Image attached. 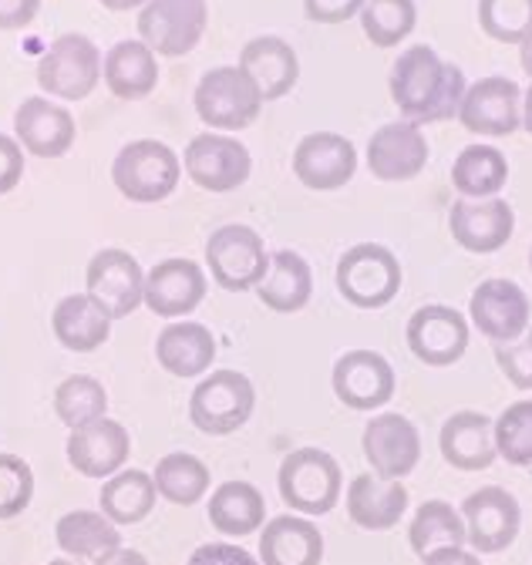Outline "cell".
<instances>
[{"label":"cell","mask_w":532,"mask_h":565,"mask_svg":"<svg viewBox=\"0 0 532 565\" xmlns=\"http://www.w3.org/2000/svg\"><path fill=\"white\" fill-rule=\"evenodd\" d=\"M182 179V159L159 138H136L118 149L111 162V182L128 202H162Z\"/></svg>","instance_id":"277c9868"},{"label":"cell","mask_w":532,"mask_h":565,"mask_svg":"<svg viewBox=\"0 0 532 565\" xmlns=\"http://www.w3.org/2000/svg\"><path fill=\"white\" fill-rule=\"evenodd\" d=\"M408 542L412 552L418 558H425L428 552L441 548V545H465V522L461 512H455L451 502L445 499H428L418 505V512L412 515L408 525Z\"/></svg>","instance_id":"74e56055"},{"label":"cell","mask_w":532,"mask_h":565,"mask_svg":"<svg viewBox=\"0 0 532 565\" xmlns=\"http://www.w3.org/2000/svg\"><path fill=\"white\" fill-rule=\"evenodd\" d=\"M14 135L21 149L34 159H64L78 138V125L72 111L54 98L31 95L14 111Z\"/></svg>","instance_id":"ac0fdd59"},{"label":"cell","mask_w":532,"mask_h":565,"mask_svg":"<svg viewBox=\"0 0 532 565\" xmlns=\"http://www.w3.org/2000/svg\"><path fill=\"white\" fill-rule=\"evenodd\" d=\"M195 115L213 131H243L263 111V95L240 64H220L195 85Z\"/></svg>","instance_id":"5b68a950"},{"label":"cell","mask_w":532,"mask_h":565,"mask_svg":"<svg viewBox=\"0 0 532 565\" xmlns=\"http://www.w3.org/2000/svg\"><path fill=\"white\" fill-rule=\"evenodd\" d=\"M47 565H82V562H75V558H68V555H64V558H51Z\"/></svg>","instance_id":"db71d44e"},{"label":"cell","mask_w":532,"mask_h":565,"mask_svg":"<svg viewBox=\"0 0 532 565\" xmlns=\"http://www.w3.org/2000/svg\"><path fill=\"white\" fill-rule=\"evenodd\" d=\"M159 502V491L149 471L139 468H121L118 475L105 478L102 494H98V505L102 515L115 525H139L152 515Z\"/></svg>","instance_id":"836d02e7"},{"label":"cell","mask_w":532,"mask_h":565,"mask_svg":"<svg viewBox=\"0 0 532 565\" xmlns=\"http://www.w3.org/2000/svg\"><path fill=\"white\" fill-rule=\"evenodd\" d=\"M206 269L185 256H169L146 273V307L166 320L189 317L206 300Z\"/></svg>","instance_id":"7402d4cb"},{"label":"cell","mask_w":532,"mask_h":565,"mask_svg":"<svg viewBox=\"0 0 532 565\" xmlns=\"http://www.w3.org/2000/svg\"><path fill=\"white\" fill-rule=\"evenodd\" d=\"M438 448L455 471H486L499 458L496 420L482 411H455L441 424Z\"/></svg>","instance_id":"cb8c5ba5"},{"label":"cell","mask_w":532,"mask_h":565,"mask_svg":"<svg viewBox=\"0 0 532 565\" xmlns=\"http://www.w3.org/2000/svg\"><path fill=\"white\" fill-rule=\"evenodd\" d=\"M387 88H391V102L408 121L435 125V121L458 118L469 82H465V71L458 64L441 61L435 47L412 44L394 61Z\"/></svg>","instance_id":"6da1fadb"},{"label":"cell","mask_w":532,"mask_h":565,"mask_svg":"<svg viewBox=\"0 0 532 565\" xmlns=\"http://www.w3.org/2000/svg\"><path fill=\"white\" fill-rule=\"evenodd\" d=\"M280 499L307 519L334 512L344 499V471L338 458L323 448H294L280 461Z\"/></svg>","instance_id":"7a4b0ae2"},{"label":"cell","mask_w":532,"mask_h":565,"mask_svg":"<svg viewBox=\"0 0 532 565\" xmlns=\"http://www.w3.org/2000/svg\"><path fill=\"white\" fill-rule=\"evenodd\" d=\"M519 61H522V71L532 78V34L519 44Z\"/></svg>","instance_id":"f5cc1de1"},{"label":"cell","mask_w":532,"mask_h":565,"mask_svg":"<svg viewBox=\"0 0 532 565\" xmlns=\"http://www.w3.org/2000/svg\"><path fill=\"white\" fill-rule=\"evenodd\" d=\"M323 535L307 515H277L259 532V565H320Z\"/></svg>","instance_id":"83f0119b"},{"label":"cell","mask_w":532,"mask_h":565,"mask_svg":"<svg viewBox=\"0 0 532 565\" xmlns=\"http://www.w3.org/2000/svg\"><path fill=\"white\" fill-rule=\"evenodd\" d=\"M338 401L351 411H377L394 397V367L377 350H348L330 374Z\"/></svg>","instance_id":"e0dca14e"},{"label":"cell","mask_w":532,"mask_h":565,"mask_svg":"<svg viewBox=\"0 0 532 565\" xmlns=\"http://www.w3.org/2000/svg\"><path fill=\"white\" fill-rule=\"evenodd\" d=\"M102 51L85 34H61L38 61V85L61 102H85L102 82Z\"/></svg>","instance_id":"8992f818"},{"label":"cell","mask_w":532,"mask_h":565,"mask_svg":"<svg viewBox=\"0 0 532 565\" xmlns=\"http://www.w3.org/2000/svg\"><path fill=\"white\" fill-rule=\"evenodd\" d=\"M492 347L502 377L519 391H532V330H525L512 343H492Z\"/></svg>","instance_id":"7bdbcfd3"},{"label":"cell","mask_w":532,"mask_h":565,"mask_svg":"<svg viewBox=\"0 0 532 565\" xmlns=\"http://www.w3.org/2000/svg\"><path fill=\"white\" fill-rule=\"evenodd\" d=\"M98 4L111 14H125V11H136V8H146L149 0H98Z\"/></svg>","instance_id":"f907efd6"},{"label":"cell","mask_w":532,"mask_h":565,"mask_svg":"<svg viewBox=\"0 0 532 565\" xmlns=\"http://www.w3.org/2000/svg\"><path fill=\"white\" fill-rule=\"evenodd\" d=\"M98 565H149V558L139 548H115L105 562Z\"/></svg>","instance_id":"681fc988"},{"label":"cell","mask_w":532,"mask_h":565,"mask_svg":"<svg viewBox=\"0 0 532 565\" xmlns=\"http://www.w3.org/2000/svg\"><path fill=\"white\" fill-rule=\"evenodd\" d=\"M240 67L253 78L263 102H280L300 82V57L294 44L277 34L246 41V47L240 51Z\"/></svg>","instance_id":"d4e9b609"},{"label":"cell","mask_w":532,"mask_h":565,"mask_svg":"<svg viewBox=\"0 0 532 565\" xmlns=\"http://www.w3.org/2000/svg\"><path fill=\"white\" fill-rule=\"evenodd\" d=\"M496 451L515 468H532V397L509 404L496 417Z\"/></svg>","instance_id":"ab89813d"},{"label":"cell","mask_w":532,"mask_h":565,"mask_svg":"<svg viewBox=\"0 0 532 565\" xmlns=\"http://www.w3.org/2000/svg\"><path fill=\"white\" fill-rule=\"evenodd\" d=\"M41 0H0V31H21L34 24Z\"/></svg>","instance_id":"7dc6e473"},{"label":"cell","mask_w":532,"mask_h":565,"mask_svg":"<svg viewBox=\"0 0 532 565\" xmlns=\"http://www.w3.org/2000/svg\"><path fill=\"white\" fill-rule=\"evenodd\" d=\"M522 128L532 135V85L522 92Z\"/></svg>","instance_id":"816d5d0a"},{"label":"cell","mask_w":532,"mask_h":565,"mask_svg":"<svg viewBox=\"0 0 532 565\" xmlns=\"http://www.w3.org/2000/svg\"><path fill=\"white\" fill-rule=\"evenodd\" d=\"M51 330L64 350L75 353H92L98 350L108 333H111V317L88 297V294H72L64 297L54 313H51Z\"/></svg>","instance_id":"1f68e13d"},{"label":"cell","mask_w":532,"mask_h":565,"mask_svg":"<svg viewBox=\"0 0 532 565\" xmlns=\"http://www.w3.org/2000/svg\"><path fill=\"white\" fill-rule=\"evenodd\" d=\"M54 539H57V548L75 558V562H88V565H98L105 562L115 548H121V532L115 522H108L102 512H68L57 519V529H54Z\"/></svg>","instance_id":"4dcf8cb0"},{"label":"cell","mask_w":532,"mask_h":565,"mask_svg":"<svg viewBox=\"0 0 532 565\" xmlns=\"http://www.w3.org/2000/svg\"><path fill=\"white\" fill-rule=\"evenodd\" d=\"M24 179V149L11 135H0V195H8Z\"/></svg>","instance_id":"bcb514c9"},{"label":"cell","mask_w":532,"mask_h":565,"mask_svg":"<svg viewBox=\"0 0 532 565\" xmlns=\"http://www.w3.org/2000/svg\"><path fill=\"white\" fill-rule=\"evenodd\" d=\"M408 488L402 481L377 478L374 471H361L348 484V515L364 532H387L408 512Z\"/></svg>","instance_id":"484cf974"},{"label":"cell","mask_w":532,"mask_h":565,"mask_svg":"<svg viewBox=\"0 0 532 565\" xmlns=\"http://www.w3.org/2000/svg\"><path fill=\"white\" fill-rule=\"evenodd\" d=\"M206 269L220 290L246 294L256 290L270 269V253H266V243L256 230L223 226L206 239Z\"/></svg>","instance_id":"ba28073f"},{"label":"cell","mask_w":532,"mask_h":565,"mask_svg":"<svg viewBox=\"0 0 532 565\" xmlns=\"http://www.w3.org/2000/svg\"><path fill=\"white\" fill-rule=\"evenodd\" d=\"M156 361L172 377H199L216 361V337L203 323H169L156 340Z\"/></svg>","instance_id":"f1b7e54d"},{"label":"cell","mask_w":532,"mask_h":565,"mask_svg":"<svg viewBox=\"0 0 532 565\" xmlns=\"http://www.w3.org/2000/svg\"><path fill=\"white\" fill-rule=\"evenodd\" d=\"M361 448L371 471L387 481H405L422 461V435L415 428V420L394 411L374 414L364 424Z\"/></svg>","instance_id":"4fadbf2b"},{"label":"cell","mask_w":532,"mask_h":565,"mask_svg":"<svg viewBox=\"0 0 532 565\" xmlns=\"http://www.w3.org/2000/svg\"><path fill=\"white\" fill-rule=\"evenodd\" d=\"M458 121L465 131L486 135V138H506L522 128V88L512 78L492 75L479 78L465 88Z\"/></svg>","instance_id":"5bb4252c"},{"label":"cell","mask_w":532,"mask_h":565,"mask_svg":"<svg viewBox=\"0 0 532 565\" xmlns=\"http://www.w3.org/2000/svg\"><path fill=\"white\" fill-rule=\"evenodd\" d=\"M206 515L216 532L230 539H246L266 525V499L249 481H223L206 505Z\"/></svg>","instance_id":"d6a6232c"},{"label":"cell","mask_w":532,"mask_h":565,"mask_svg":"<svg viewBox=\"0 0 532 565\" xmlns=\"http://www.w3.org/2000/svg\"><path fill=\"white\" fill-rule=\"evenodd\" d=\"M68 465L85 475V478H111L125 468L128 455H131V438H128V428L121 420H111V417H102L88 428H78L72 431L68 438Z\"/></svg>","instance_id":"603a6c76"},{"label":"cell","mask_w":532,"mask_h":565,"mask_svg":"<svg viewBox=\"0 0 532 565\" xmlns=\"http://www.w3.org/2000/svg\"><path fill=\"white\" fill-rule=\"evenodd\" d=\"M408 347L412 353L428 364V367H451L465 358V350H469V320H465L455 307H445V303H428V307H418L408 320Z\"/></svg>","instance_id":"9a60e30c"},{"label":"cell","mask_w":532,"mask_h":565,"mask_svg":"<svg viewBox=\"0 0 532 565\" xmlns=\"http://www.w3.org/2000/svg\"><path fill=\"white\" fill-rule=\"evenodd\" d=\"M451 239L476 256L499 253L515 233V212L506 199H461L448 212Z\"/></svg>","instance_id":"ffe728a7"},{"label":"cell","mask_w":532,"mask_h":565,"mask_svg":"<svg viewBox=\"0 0 532 565\" xmlns=\"http://www.w3.org/2000/svg\"><path fill=\"white\" fill-rule=\"evenodd\" d=\"M428 166V138L415 121H387L368 141V169L381 182H412Z\"/></svg>","instance_id":"44dd1931"},{"label":"cell","mask_w":532,"mask_h":565,"mask_svg":"<svg viewBox=\"0 0 532 565\" xmlns=\"http://www.w3.org/2000/svg\"><path fill=\"white\" fill-rule=\"evenodd\" d=\"M152 481H156V491L159 499H166L169 505H182V509H192L195 502H203L210 494V468L199 461L195 455L189 451H172L166 455L156 471H152Z\"/></svg>","instance_id":"d590c367"},{"label":"cell","mask_w":532,"mask_h":565,"mask_svg":"<svg viewBox=\"0 0 532 565\" xmlns=\"http://www.w3.org/2000/svg\"><path fill=\"white\" fill-rule=\"evenodd\" d=\"M338 294L354 310H384L402 294L405 269L387 246L381 243H358L338 259Z\"/></svg>","instance_id":"3957f363"},{"label":"cell","mask_w":532,"mask_h":565,"mask_svg":"<svg viewBox=\"0 0 532 565\" xmlns=\"http://www.w3.org/2000/svg\"><path fill=\"white\" fill-rule=\"evenodd\" d=\"M529 273H532V246H529Z\"/></svg>","instance_id":"11a10c76"},{"label":"cell","mask_w":532,"mask_h":565,"mask_svg":"<svg viewBox=\"0 0 532 565\" xmlns=\"http://www.w3.org/2000/svg\"><path fill=\"white\" fill-rule=\"evenodd\" d=\"M509 182V159L492 146H469L451 162V185L461 199H496Z\"/></svg>","instance_id":"e575fe53"},{"label":"cell","mask_w":532,"mask_h":565,"mask_svg":"<svg viewBox=\"0 0 532 565\" xmlns=\"http://www.w3.org/2000/svg\"><path fill=\"white\" fill-rule=\"evenodd\" d=\"M294 175L313 192L344 189L358 175V149L338 131H310L294 149Z\"/></svg>","instance_id":"2e32d148"},{"label":"cell","mask_w":532,"mask_h":565,"mask_svg":"<svg viewBox=\"0 0 532 565\" xmlns=\"http://www.w3.org/2000/svg\"><path fill=\"white\" fill-rule=\"evenodd\" d=\"M458 512L465 522V542L472 545V552L496 555V552H506L519 539L522 509L515 502V494L499 484H486L472 491Z\"/></svg>","instance_id":"7c38bea8"},{"label":"cell","mask_w":532,"mask_h":565,"mask_svg":"<svg viewBox=\"0 0 532 565\" xmlns=\"http://www.w3.org/2000/svg\"><path fill=\"white\" fill-rule=\"evenodd\" d=\"M54 414L68 431L88 428V424L108 417V391L102 381L88 374H75L68 381H61L54 391Z\"/></svg>","instance_id":"8d00e7d4"},{"label":"cell","mask_w":532,"mask_h":565,"mask_svg":"<svg viewBox=\"0 0 532 565\" xmlns=\"http://www.w3.org/2000/svg\"><path fill=\"white\" fill-rule=\"evenodd\" d=\"M206 24V0H149L139 14V41H146L159 57H182L203 41Z\"/></svg>","instance_id":"8fae6325"},{"label":"cell","mask_w":532,"mask_h":565,"mask_svg":"<svg viewBox=\"0 0 532 565\" xmlns=\"http://www.w3.org/2000/svg\"><path fill=\"white\" fill-rule=\"evenodd\" d=\"M85 287L111 320H125L146 303V273L136 256L118 246H105L92 256Z\"/></svg>","instance_id":"9c48e42d"},{"label":"cell","mask_w":532,"mask_h":565,"mask_svg":"<svg viewBox=\"0 0 532 565\" xmlns=\"http://www.w3.org/2000/svg\"><path fill=\"white\" fill-rule=\"evenodd\" d=\"M364 0H304V14L313 24H344L358 18Z\"/></svg>","instance_id":"f6af8a7d"},{"label":"cell","mask_w":532,"mask_h":565,"mask_svg":"<svg viewBox=\"0 0 532 565\" xmlns=\"http://www.w3.org/2000/svg\"><path fill=\"white\" fill-rule=\"evenodd\" d=\"M479 28L499 44H522L532 34V0H479Z\"/></svg>","instance_id":"60d3db41"},{"label":"cell","mask_w":532,"mask_h":565,"mask_svg":"<svg viewBox=\"0 0 532 565\" xmlns=\"http://www.w3.org/2000/svg\"><path fill=\"white\" fill-rule=\"evenodd\" d=\"M422 565H482L479 552H465L461 545H441L422 558Z\"/></svg>","instance_id":"c3c4849f"},{"label":"cell","mask_w":532,"mask_h":565,"mask_svg":"<svg viewBox=\"0 0 532 565\" xmlns=\"http://www.w3.org/2000/svg\"><path fill=\"white\" fill-rule=\"evenodd\" d=\"M256 297L274 313H300L313 297V269L294 249L270 253V269L259 279Z\"/></svg>","instance_id":"f546056e"},{"label":"cell","mask_w":532,"mask_h":565,"mask_svg":"<svg viewBox=\"0 0 532 565\" xmlns=\"http://www.w3.org/2000/svg\"><path fill=\"white\" fill-rule=\"evenodd\" d=\"M358 18L374 47H397L418 24V4L415 0H364Z\"/></svg>","instance_id":"f35d334b"},{"label":"cell","mask_w":532,"mask_h":565,"mask_svg":"<svg viewBox=\"0 0 532 565\" xmlns=\"http://www.w3.org/2000/svg\"><path fill=\"white\" fill-rule=\"evenodd\" d=\"M34 499V471L24 458L0 451V522L28 512Z\"/></svg>","instance_id":"b9f144b4"},{"label":"cell","mask_w":532,"mask_h":565,"mask_svg":"<svg viewBox=\"0 0 532 565\" xmlns=\"http://www.w3.org/2000/svg\"><path fill=\"white\" fill-rule=\"evenodd\" d=\"M102 78L121 102H142L159 85V54L146 41H115L102 61Z\"/></svg>","instance_id":"4316f807"},{"label":"cell","mask_w":532,"mask_h":565,"mask_svg":"<svg viewBox=\"0 0 532 565\" xmlns=\"http://www.w3.org/2000/svg\"><path fill=\"white\" fill-rule=\"evenodd\" d=\"M529 317H532V303L525 297V290L512 279L492 276L486 282H479L472 303H469V320L472 327L489 337L492 343H512L529 330Z\"/></svg>","instance_id":"d6986e66"},{"label":"cell","mask_w":532,"mask_h":565,"mask_svg":"<svg viewBox=\"0 0 532 565\" xmlns=\"http://www.w3.org/2000/svg\"><path fill=\"white\" fill-rule=\"evenodd\" d=\"M185 565H259V558L230 542H206L189 555Z\"/></svg>","instance_id":"ee69618b"},{"label":"cell","mask_w":532,"mask_h":565,"mask_svg":"<svg viewBox=\"0 0 532 565\" xmlns=\"http://www.w3.org/2000/svg\"><path fill=\"white\" fill-rule=\"evenodd\" d=\"M182 169L199 189L236 192L240 185H246L253 172V159L240 138L226 131H203L185 146Z\"/></svg>","instance_id":"30bf717a"},{"label":"cell","mask_w":532,"mask_h":565,"mask_svg":"<svg viewBox=\"0 0 532 565\" xmlns=\"http://www.w3.org/2000/svg\"><path fill=\"white\" fill-rule=\"evenodd\" d=\"M253 407H256V391L246 374L213 371L210 377L195 384L189 397V420L203 435L226 438L253 417Z\"/></svg>","instance_id":"52a82bcc"}]
</instances>
